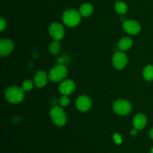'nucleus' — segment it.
I'll return each mask as SVG.
<instances>
[{"label": "nucleus", "instance_id": "1", "mask_svg": "<svg viewBox=\"0 0 153 153\" xmlns=\"http://www.w3.org/2000/svg\"><path fill=\"white\" fill-rule=\"evenodd\" d=\"M24 92L22 88L17 86H10L6 89L4 97L8 102L11 104H19L24 100Z\"/></svg>", "mask_w": 153, "mask_h": 153}, {"label": "nucleus", "instance_id": "2", "mask_svg": "<svg viewBox=\"0 0 153 153\" xmlns=\"http://www.w3.org/2000/svg\"><path fill=\"white\" fill-rule=\"evenodd\" d=\"M82 20V15L75 9H69L64 12L62 21L67 26L73 28L79 25Z\"/></svg>", "mask_w": 153, "mask_h": 153}, {"label": "nucleus", "instance_id": "3", "mask_svg": "<svg viewBox=\"0 0 153 153\" xmlns=\"http://www.w3.org/2000/svg\"><path fill=\"white\" fill-rule=\"evenodd\" d=\"M50 118L52 123L58 127H62L66 125L67 117L64 111L59 106H54L49 112Z\"/></svg>", "mask_w": 153, "mask_h": 153}, {"label": "nucleus", "instance_id": "4", "mask_svg": "<svg viewBox=\"0 0 153 153\" xmlns=\"http://www.w3.org/2000/svg\"><path fill=\"white\" fill-rule=\"evenodd\" d=\"M68 75V70L64 65L58 64L51 69L49 73V79L52 82L58 83L61 82L67 78Z\"/></svg>", "mask_w": 153, "mask_h": 153}, {"label": "nucleus", "instance_id": "5", "mask_svg": "<svg viewBox=\"0 0 153 153\" xmlns=\"http://www.w3.org/2000/svg\"><path fill=\"white\" fill-rule=\"evenodd\" d=\"M114 112L120 116H125L129 114L132 111V105L126 100H117L114 102L112 106Z\"/></svg>", "mask_w": 153, "mask_h": 153}, {"label": "nucleus", "instance_id": "6", "mask_svg": "<svg viewBox=\"0 0 153 153\" xmlns=\"http://www.w3.org/2000/svg\"><path fill=\"white\" fill-rule=\"evenodd\" d=\"M49 33L54 40L59 41L65 36V30L64 26L59 22H52L49 27Z\"/></svg>", "mask_w": 153, "mask_h": 153}, {"label": "nucleus", "instance_id": "7", "mask_svg": "<svg viewBox=\"0 0 153 153\" xmlns=\"http://www.w3.org/2000/svg\"><path fill=\"white\" fill-rule=\"evenodd\" d=\"M128 64V57L123 51H118L112 57V64L117 70H123Z\"/></svg>", "mask_w": 153, "mask_h": 153}, {"label": "nucleus", "instance_id": "8", "mask_svg": "<svg viewBox=\"0 0 153 153\" xmlns=\"http://www.w3.org/2000/svg\"><path fill=\"white\" fill-rule=\"evenodd\" d=\"M123 29L126 33L131 35H136L140 32L141 26L137 21L133 19L125 20L123 24Z\"/></svg>", "mask_w": 153, "mask_h": 153}, {"label": "nucleus", "instance_id": "9", "mask_svg": "<svg viewBox=\"0 0 153 153\" xmlns=\"http://www.w3.org/2000/svg\"><path fill=\"white\" fill-rule=\"evenodd\" d=\"M76 107L82 112L88 111L92 107V100L86 95L80 96L76 101Z\"/></svg>", "mask_w": 153, "mask_h": 153}, {"label": "nucleus", "instance_id": "10", "mask_svg": "<svg viewBox=\"0 0 153 153\" xmlns=\"http://www.w3.org/2000/svg\"><path fill=\"white\" fill-rule=\"evenodd\" d=\"M76 90V84L71 79H64L60 83L58 91L62 95L69 96Z\"/></svg>", "mask_w": 153, "mask_h": 153}, {"label": "nucleus", "instance_id": "11", "mask_svg": "<svg viewBox=\"0 0 153 153\" xmlns=\"http://www.w3.org/2000/svg\"><path fill=\"white\" fill-rule=\"evenodd\" d=\"M14 44L10 39L2 38L0 40V55L1 57L10 55L13 50Z\"/></svg>", "mask_w": 153, "mask_h": 153}, {"label": "nucleus", "instance_id": "12", "mask_svg": "<svg viewBox=\"0 0 153 153\" xmlns=\"http://www.w3.org/2000/svg\"><path fill=\"white\" fill-rule=\"evenodd\" d=\"M49 76L43 70H39L36 73L34 77V83L38 88H43L46 85L48 82Z\"/></svg>", "mask_w": 153, "mask_h": 153}, {"label": "nucleus", "instance_id": "13", "mask_svg": "<svg viewBox=\"0 0 153 153\" xmlns=\"http://www.w3.org/2000/svg\"><path fill=\"white\" fill-rule=\"evenodd\" d=\"M146 123H147V118L143 114H137L133 119V126L137 131L145 128Z\"/></svg>", "mask_w": 153, "mask_h": 153}, {"label": "nucleus", "instance_id": "14", "mask_svg": "<svg viewBox=\"0 0 153 153\" xmlns=\"http://www.w3.org/2000/svg\"><path fill=\"white\" fill-rule=\"evenodd\" d=\"M133 45V41L130 37H123L122 39L120 40V41L117 43V48L120 49V51H127L131 48Z\"/></svg>", "mask_w": 153, "mask_h": 153}, {"label": "nucleus", "instance_id": "15", "mask_svg": "<svg viewBox=\"0 0 153 153\" xmlns=\"http://www.w3.org/2000/svg\"><path fill=\"white\" fill-rule=\"evenodd\" d=\"M94 11V7L90 3H84L79 7V13L84 17H88L92 14Z\"/></svg>", "mask_w": 153, "mask_h": 153}, {"label": "nucleus", "instance_id": "16", "mask_svg": "<svg viewBox=\"0 0 153 153\" xmlns=\"http://www.w3.org/2000/svg\"><path fill=\"white\" fill-rule=\"evenodd\" d=\"M114 9L117 13L120 15L125 14L128 10V6L125 2L121 1H117L114 5Z\"/></svg>", "mask_w": 153, "mask_h": 153}, {"label": "nucleus", "instance_id": "17", "mask_svg": "<svg viewBox=\"0 0 153 153\" xmlns=\"http://www.w3.org/2000/svg\"><path fill=\"white\" fill-rule=\"evenodd\" d=\"M143 76L145 80L151 82L153 80V66L147 65L143 70Z\"/></svg>", "mask_w": 153, "mask_h": 153}, {"label": "nucleus", "instance_id": "18", "mask_svg": "<svg viewBox=\"0 0 153 153\" xmlns=\"http://www.w3.org/2000/svg\"><path fill=\"white\" fill-rule=\"evenodd\" d=\"M61 50V44L57 40H53L49 46V51L52 55H57Z\"/></svg>", "mask_w": 153, "mask_h": 153}, {"label": "nucleus", "instance_id": "19", "mask_svg": "<svg viewBox=\"0 0 153 153\" xmlns=\"http://www.w3.org/2000/svg\"><path fill=\"white\" fill-rule=\"evenodd\" d=\"M34 85H34V82L29 80V79H27L22 83V88L25 92H28L34 88Z\"/></svg>", "mask_w": 153, "mask_h": 153}, {"label": "nucleus", "instance_id": "20", "mask_svg": "<svg viewBox=\"0 0 153 153\" xmlns=\"http://www.w3.org/2000/svg\"><path fill=\"white\" fill-rule=\"evenodd\" d=\"M70 98L68 97V96H65V95H62V97L60 98L59 100V103L62 107H67L70 105Z\"/></svg>", "mask_w": 153, "mask_h": 153}, {"label": "nucleus", "instance_id": "21", "mask_svg": "<svg viewBox=\"0 0 153 153\" xmlns=\"http://www.w3.org/2000/svg\"><path fill=\"white\" fill-rule=\"evenodd\" d=\"M114 142L116 143H117V144H120L121 143H122L123 140H122V137L120 136V134H118V133H115L114 134Z\"/></svg>", "mask_w": 153, "mask_h": 153}, {"label": "nucleus", "instance_id": "22", "mask_svg": "<svg viewBox=\"0 0 153 153\" xmlns=\"http://www.w3.org/2000/svg\"><path fill=\"white\" fill-rule=\"evenodd\" d=\"M7 26V22L6 20L3 17L0 18V31H3L6 28Z\"/></svg>", "mask_w": 153, "mask_h": 153}, {"label": "nucleus", "instance_id": "23", "mask_svg": "<svg viewBox=\"0 0 153 153\" xmlns=\"http://www.w3.org/2000/svg\"><path fill=\"white\" fill-rule=\"evenodd\" d=\"M137 133V130L136 129V128H134L133 129H131V131H130V135L134 137V136H136Z\"/></svg>", "mask_w": 153, "mask_h": 153}, {"label": "nucleus", "instance_id": "24", "mask_svg": "<svg viewBox=\"0 0 153 153\" xmlns=\"http://www.w3.org/2000/svg\"><path fill=\"white\" fill-rule=\"evenodd\" d=\"M149 137H150V138L152 139V140H153V128H151V130H150V131H149Z\"/></svg>", "mask_w": 153, "mask_h": 153}, {"label": "nucleus", "instance_id": "25", "mask_svg": "<svg viewBox=\"0 0 153 153\" xmlns=\"http://www.w3.org/2000/svg\"><path fill=\"white\" fill-rule=\"evenodd\" d=\"M150 153H153V147L152 148V149H151V150H150Z\"/></svg>", "mask_w": 153, "mask_h": 153}, {"label": "nucleus", "instance_id": "26", "mask_svg": "<svg viewBox=\"0 0 153 153\" xmlns=\"http://www.w3.org/2000/svg\"><path fill=\"white\" fill-rule=\"evenodd\" d=\"M114 1H119V0H114Z\"/></svg>", "mask_w": 153, "mask_h": 153}]
</instances>
